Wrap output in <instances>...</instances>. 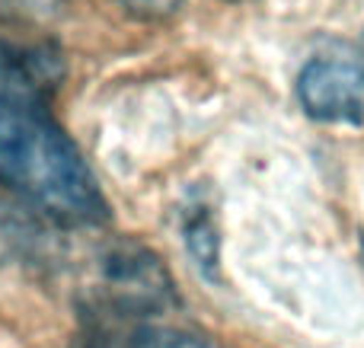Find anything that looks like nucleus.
I'll list each match as a JSON object with an SVG mask.
<instances>
[{
	"mask_svg": "<svg viewBox=\"0 0 364 348\" xmlns=\"http://www.w3.org/2000/svg\"><path fill=\"white\" fill-rule=\"evenodd\" d=\"M0 189L64 227L109 221V202L42 93L0 89Z\"/></svg>",
	"mask_w": 364,
	"mask_h": 348,
	"instance_id": "nucleus-1",
	"label": "nucleus"
},
{
	"mask_svg": "<svg viewBox=\"0 0 364 348\" xmlns=\"http://www.w3.org/2000/svg\"><path fill=\"white\" fill-rule=\"evenodd\" d=\"M170 304H176V291L151 249L119 243L102 256L96 307L112 310L109 313L112 323H132V317H154Z\"/></svg>",
	"mask_w": 364,
	"mask_h": 348,
	"instance_id": "nucleus-2",
	"label": "nucleus"
},
{
	"mask_svg": "<svg viewBox=\"0 0 364 348\" xmlns=\"http://www.w3.org/2000/svg\"><path fill=\"white\" fill-rule=\"evenodd\" d=\"M297 102L326 125H364V55L326 51L310 58L297 74Z\"/></svg>",
	"mask_w": 364,
	"mask_h": 348,
	"instance_id": "nucleus-3",
	"label": "nucleus"
},
{
	"mask_svg": "<svg viewBox=\"0 0 364 348\" xmlns=\"http://www.w3.org/2000/svg\"><path fill=\"white\" fill-rule=\"evenodd\" d=\"M64 77V61L51 45H16L0 38V89H29L48 96Z\"/></svg>",
	"mask_w": 364,
	"mask_h": 348,
	"instance_id": "nucleus-4",
	"label": "nucleus"
},
{
	"mask_svg": "<svg viewBox=\"0 0 364 348\" xmlns=\"http://www.w3.org/2000/svg\"><path fill=\"white\" fill-rule=\"evenodd\" d=\"M83 348H230L218 339L198 336V332L173 330L157 323H106Z\"/></svg>",
	"mask_w": 364,
	"mask_h": 348,
	"instance_id": "nucleus-5",
	"label": "nucleus"
},
{
	"mask_svg": "<svg viewBox=\"0 0 364 348\" xmlns=\"http://www.w3.org/2000/svg\"><path fill=\"white\" fill-rule=\"evenodd\" d=\"M182 234H186V246L195 256L201 268L214 272L218 268V227H214V217L208 211V205L192 202L182 214Z\"/></svg>",
	"mask_w": 364,
	"mask_h": 348,
	"instance_id": "nucleus-6",
	"label": "nucleus"
},
{
	"mask_svg": "<svg viewBox=\"0 0 364 348\" xmlns=\"http://www.w3.org/2000/svg\"><path fill=\"white\" fill-rule=\"evenodd\" d=\"M0 13L23 23L51 26L68 13V0H0Z\"/></svg>",
	"mask_w": 364,
	"mask_h": 348,
	"instance_id": "nucleus-7",
	"label": "nucleus"
},
{
	"mask_svg": "<svg viewBox=\"0 0 364 348\" xmlns=\"http://www.w3.org/2000/svg\"><path fill=\"white\" fill-rule=\"evenodd\" d=\"M125 13L132 16H141V19H166L173 13H179V6L186 0H115Z\"/></svg>",
	"mask_w": 364,
	"mask_h": 348,
	"instance_id": "nucleus-8",
	"label": "nucleus"
}]
</instances>
